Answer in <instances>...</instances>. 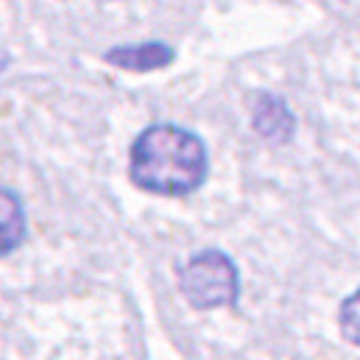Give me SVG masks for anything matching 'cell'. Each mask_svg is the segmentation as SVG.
<instances>
[{
    "instance_id": "cell-1",
    "label": "cell",
    "mask_w": 360,
    "mask_h": 360,
    "mask_svg": "<svg viewBox=\"0 0 360 360\" xmlns=\"http://www.w3.org/2000/svg\"><path fill=\"white\" fill-rule=\"evenodd\" d=\"M131 181L154 195H187L207 176L204 143L179 126H151L131 146Z\"/></svg>"
},
{
    "instance_id": "cell-4",
    "label": "cell",
    "mask_w": 360,
    "mask_h": 360,
    "mask_svg": "<svg viewBox=\"0 0 360 360\" xmlns=\"http://www.w3.org/2000/svg\"><path fill=\"white\" fill-rule=\"evenodd\" d=\"M255 129L274 143H288L293 134V115L279 98L260 95V101L255 103Z\"/></svg>"
},
{
    "instance_id": "cell-6",
    "label": "cell",
    "mask_w": 360,
    "mask_h": 360,
    "mask_svg": "<svg viewBox=\"0 0 360 360\" xmlns=\"http://www.w3.org/2000/svg\"><path fill=\"white\" fill-rule=\"evenodd\" d=\"M338 327H341V335L352 344L360 347V288L344 299L341 310H338Z\"/></svg>"
},
{
    "instance_id": "cell-5",
    "label": "cell",
    "mask_w": 360,
    "mask_h": 360,
    "mask_svg": "<svg viewBox=\"0 0 360 360\" xmlns=\"http://www.w3.org/2000/svg\"><path fill=\"white\" fill-rule=\"evenodd\" d=\"M25 235V212L22 201L14 190L0 187V255H8L22 243Z\"/></svg>"
},
{
    "instance_id": "cell-3",
    "label": "cell",
    "mask_w": 360,
    "mask_h": 360,
    "mask_svg": "<svg viewBox=\"0 0 360 360\" xmlns=\"http://www.w3.org/2000/svg\"><path fill=\"white\" fill-rule=\"evenodd\" d=\"M106 62L129 70V73H151V70H162L174 62V51L171 45L162 42H148V45H137V48H115L106 53Z\"/></svg>"
},
{
    "instance_id": "cell-2",
    "label": "cell",
    "mask_w": 360,
    "mask_h": 360,
    "mask_svg": "<svg viewBox=\"0 0 360 360\" xmlns=\"http://www.w3.org/2000/svg\"><path fill=\"white\" fill-rule=\"evenodd\" d=\"M184 299L198 310L229 307L238 299V269L215 249L195 255L179 274Z\"/></svg>"
}]
</instances>
